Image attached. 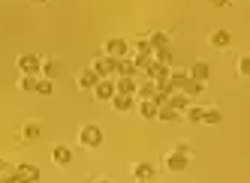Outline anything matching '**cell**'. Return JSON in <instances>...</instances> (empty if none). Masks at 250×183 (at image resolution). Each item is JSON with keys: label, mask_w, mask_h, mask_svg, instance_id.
Segmentation results:
<instances>
[{"label": "cell", "mask_w": 250, "mask_h": 183, "mask_svg": "<svg viewBox=\"0 0 250 183\" xmlns=\"http://www.w3.org/2000/svg\"><path fill=\"white\" fill-rule=\"evenodd\" d=\"M79 141H82V147H87V150H97L100 144L105 141V135H103V129H100V126L87 123V126H82V132H79Z\"/></svg>", "instance_id": "obj_1"}, {"label": "cell", "mask_w": 250, "mask_h": 183, "mask_svg": "<svg viewBox=\"0 0 250 183\" xmlns=\"http://www.w3.org/2000/svg\"><path fill=\"white\" fill-rule=\"evenodd\" d=\"M127 54H130V42H127V39H121V36H112V39H105V57L121 60V57H127Z\"/></svg>", "instance_id": "obj_2"}, {"label": "cell", "mask_w": 250, "mask_h": 183, "mask_svg": "<svg viewBox=\"0 0 250 183\" xmlns=\"http://www.w3.org/2000/svg\"><path fill=\"white\" fill-rule=\"evenodd\" d=\"M40 168L30 165V162H21V165H15V183H40Z\"/></svg>", "instance_id": "obj_3"}, {"label": "cell", "mask_w": 250, "mask_h": 183, "mask_svg": "<svg viewBox=\"0 0 250 183\" xmlns=\"http://www.w3.org/2000/svg\"><path fill=\"white\" fill-rule=\"evenodd\" d=\"M40 66H42V60L37 57V54H21V57H19V69L24 72V75H33V78H37V75H40Z\"/></svg>", "instance_id": "obj_4"}, {"label": "cell", "mask_w": 250, "mask_h": 183, "mask_svg": "<svg viewBox=\"0 0 250 183\" xmlns=\"http://www.w3.org/2000/svg\"><path fill=\"white\" fill-rule=\"evenodd\" d=\"M133 177H136V183H154L157 168L151 165V162H136V165H133Z\"/></svg>", "instance_id": "obj_5"}, {"label": "cell", "mask_w": 250, "mask_h": 183, "mask_svg": "<svg viewBox=\"0 0 250 183\" xmlns=\"http://www.w3.org/2000/svg\"><path fill=\"white\" fill-rule=\"evenodd\" d=\"M115 57H105V54H103V57H97L94 63H91V69L97 72V78H109L112 75V72H115Z\"/></svg>", "instance_id": "obj_6"}, {"label": "cell", "mask_w": 250, "mask_h": 183, "mask_svg": "<svg viewBox=\"0 0 250 183\" xmlns=\"http://www.w3.org/2000/svg\"><path fill=\"white\" fill-rule=\"evenodd\" d=\"M94 96H97L100 102H109V99L115 96V81H112V78H100V81L94 84Z\"/></svg>", "instance_id": "obj_7"}, {"label": "cell", "mask_w": 250, "mask_h": 183, "mask_svg": "<svg viewBox=\"0 0 250 183\" xmlns=\"http://www.w3.org/2000/svg\"><path fill=\"white\" fill-rule=\"evenodd\" d=\"M163 165H166L169 171H184V168L190 165V156H184V153H178V150H172V153H166V159H163Z\"/></svg>", "instance_id": "obj_8"}, {"label": "cell", "mask_w": 250, "mask_h": 183, "mask_svg": "<svg viewBox=\"0 0 250 183\" xmlns=\"http://www.w3.org/2000/svg\"><path fill=\"white\" fill-rule=\"evenodd\" d=\"M142 72H145V75L151 78V81H166L169 78V66H163V63H157V60H151L145 69H142Z\"/></svg>", "instance_id": "obj_9"}, {"label": "cell", "mask_w": 250, "mask_h": 183, "mask_svg": "<svg viewBox=\"0 0 250 183\" xmlns=\"http://www.w3.org/2000/svg\"><path fill=\"white\" fill-rule=\"evenodd\" d=\"M187 75H190L193 81H202V84H205V81H208V75H211V66H208L205 60H196V63L190 66V72H187Z\"/></svg>", "instance_id": "obj_10"}, {"label": "cell", "mask_w": 250, "mask_h": 183, "mask_svg": "<svg viewBox=\"0 0 250 183\" xmlns=\"http://www.w3.org/2000/svg\"><path fill=\"white\" fill-rule=\"evenodd\" d=\"M208 45H211V48H229V45H232V33H229V30H214V33L208 36Z\"/></svg>", "instance_id": "obj_11"}, {"label": "cell", "mask_w": 250, "mask_h": 183, "mask_svg": "<svg viewBox=\"0 0 250 183\" xmlns=\"http://www.w3.org/2000/svg\"><path fill=\"white\" fill-rule=\"evenodd\" d=\"M51 159H55V165H69V162H73V150L66 147V144H58L55 150H51Z\"/></svg>", "instance_id": "obj_12"}, {"label": "cell", "mask_w": 250, "mask_h": 183, "mask_svg": "<svg viewBox=\"0 0 250 183\" xmlns=\"http://www.w3.org/2000/svg\"><path fill=\"white\" fill-rule=\"evenodd\" d=\"M115 72H118V78H133L139 69H136V63H133L130 57H121V60L115 63Z\"/></svg>", "instance_id": "obj_13"}, {"label": "cell", "mask_w": 250, "mask_h": 183, "mask_svg": "<svg viewBox=\"0 0 250 183\" xmlns=\"http://www.w3.org/2000/svg\"><path fill=\"white\" fill-rule=\"evenodd\" d=\"M76 81H79V87H82V90H94V84H97L100 78H97V72L87 66V69H82V72H79V78H76Z\"/></svg>", "instance_id": "obj_14"}, {"label": "cell", "mask_w": 250, "mask_h": 183, "mask_svg": "<svg viewBox=\"0 0 250 183\" xmlns=\"http://www.w3.org/2000/svg\"><path fill=\"white\" fill-rule=\"evenodd\" d=\"M169 42H172V36H169V33H163V30H157V33H151V36H148L151 51H157V48H169Z\"/></svg>", "instance_id": "obj_15"}, {"label": "cell", "mask_w": 250, "mask_h": 183, "mask_svg": "<svg viewBox=\"0 0 250 183\" xmlns=\"http://www.w3.org/2000/svg\"><path fill=\"white\" fill-rule=\"evenodd\" d=\"M109 102H112V108H115V111H130V108L136 105V99H133V96H124V93H115Z\"/></svg>", "instance_id": "obj_16"}, {"label": "cell", "mask_w": 250, "mask_h": 183, "mask_svg": "<svg viewBox=\"0 0 250 183\" xmlns=\"http://www.w3.org/2000/svg\"><path fill=\"white\" fill-rule=\"evenodd\" d=\"M136 78H118L115 81V93H124V96H133L136 93Z\"/></svg>", "instance_id": "obj_17"}, {"label": "cell", "mask_w": 250, "mask_h": 183, "mask_svg": "<svg viewBox=\"0 0 250 183\" xmlns=\"http://www.w3.org/2000/svg\"><path fill=\"white\" fill-rule=\"evenodd\" d=\"M166 105H169V108H175V111H178V114H181V111H184V108L190 105V99H187L184 93H178V90H175V93H169V99H166Z\"/></svg>", "instance_id": "obj_18"}, {"label": "cell", "mask_w": 250, "mask_h": 183, "mask_svg": "<svg viewBox=\"0 0 250 183\" xmlns=\"http://www.w3.org/2000/svg\"><path fill=\"white\" fill-rule=\"evenodd\" d=\"M181 93L190 99V96H199V93H205V84L202 81H193V78H187V84L181 87Z\"/></svg>", "instance_id": "obj_19"}, {"label": "cell", "mask_w": 250, "mask_h": 183, "mask_svg": "<svg viewBox=\"0 0 250 183\" xmlns=\"http://www.w3.org/2000/svg\"><path fill=\"white\" fill-rule=\"evenodd\" d=\"M0 183H15V165L0 159Z\"/></svg>", "instance_id": "obj_20"}, {"label": "cell", "mask_w": 250, "mask_h": 183, "mask_svg": "<svg viewBox=\"0 0 250 183\" xmlns=\"http://www.w3.org/2000/svg\"><path fill=\"white\" fill-rule=\"evenodd\" d=\"M51 90H55L51 78H37V84H33V93H40V96H51Z\"/></svg>", "instance_id": "obj_21"}, {"label": "cell", "mask_w": 250, "mask_h": 183, "mask_svg": "<svg viewBox=\"0 0 250 183\" xmlns=\"http://www.w3.org/2000/svg\"><path fill=\"white\" fill-rule=\"evenodd\" d=\"M181 114H184L190 123H202V114H205V108H199V105H187Z\"/></svg>", "instance_id": "obj_22"}, {"label": "cell", "mask_w": 250, "mask_h": 183, "mask_svg": "<svg viewBox=\"0 0 250 183\" xmlns=\"http://www.w3.org/2000/svg\"><path fill=\"white\" fill-rule=\"evenodd\" d=\"M139 114L145 117V120H157V105H154L151 99H142V105H139Z\"/></svg>", "instance_id": "obj_23"}, {"label": "cell", "mask_w": 250, "mask_h": 183, "mask_svg": "<svg viewBox=\"0 0 250 183\" xmlns=\"http://www.w3.org/2000/svg\"><path fill=\"white\" fill-rule=\"evenodd\" d=\"M181 114L175 111V108H169V105H160L157 108V120H163V123H172V120H178Z\"/></svg>", "instance_id": "obj_24"}, {"label": "cell", "mask_w": 250, "mask_h": 183, "mask_svg": "<svg viewBox=\"0 0 250 183\" xmlns=\"http://www.w3.org/2000/svg\"><path fill=\"white\" fill-rule=\"evenodd\" d=\"M151 57L163 66H172V48H157V51H151Z\"/></svg>", "instance_id": "obj_25"}, {"label": "cell", "mask_w": 250, "mask_h": 183, "mask_svg": "<svg viewBox=\"0 0 250 183\" xmlns=\"http://www.w3.org/2000/svg\"><path fill=\"white\" fill-rule=\"evenodd\" d=\"M136 93H139L142 99H151V96L157 93V81H151V78H148L145 84H139V87H136Z\"/></svg>", "instance_id": "obj_26"}, {"label": "cell", "mask_w": 250, "mask_h": 183, "mask_svg": "<svg viewBox=\"0 0 250 183\" xmlns=\"http://www.w3.org/2000/svg\"><path fill=\"white\" fill-rule=\"evenodd\" d=\"M21 138H24V144L37 141V138H40V126H37V123H27L24 129H21Z\"/></svg>", "instance_id": "obj_27"}, {"label": "cell", "mask_w": 250, "mask_h": 183, "mask_svg": "<svg viewBox=\"0 0 250 183\" xmlns=\"http://www.w3.org/2000/svg\"><path fill=\"white\" fill-rule=\"evenodd\" d=\"M223 117H220V111L217 108H205V114H202V123H211V126H217Z\"/></svg>", "instance_id": "obj_28"}, {"label": "cell", "mask_w": 250, "mask_h": 183, "mask_svg": "<svg viewBox=\"0 0 250 183\" xmlns=\"http://www.w3.org/2000/svg\"><path fill=\"white\" fill-rule=\"evenodd\" d=\"M238 75L241 78L250 75V57H247V54H241V57H238Z\"/></svg>", "instance_id": "obj_29"}, {"label": "cell", "mask_w": 250, "mask_h": 183, "mask_svg": "<svg viewBox=\"0 0 250 183\" xmlns=\"http://www.w3.org/2000/svg\"><path fill=\"white\" fill-rule=\"evenodd\" d=\"M133 45H136V51H139V54H151V45H148V36H139V39H136Z\"/></svg>", "instance_id": "obj_30"}, {"label": "cell", "mask_w": 250, "mask_h": 183, "mask_svg": "<svg viewBox=\"0 0 250 183\" xmlns=\"http://www.w3.org/2000/svg\"><path fill=\"white\" fill-rule=\"evenodd\" d=\"M154 57H151V54H136V57H133V63H136V69H145L148 63H151Z\"/></svg>", "instance_id": "obj_31"}, {"label": "cell", "mask_w": 250, "mask_h": 183, "mask_svg": "<svg viewBox=\"0 0 250 183\" xmlns=\"http://www.w3.org/2000/svg\"><path fill=\"white\" fill-rule=\"evenodd\" d=\"M33 84H37V78H33V75H24V78L19 81V87L27 90V93H33Z\"/></svg>", "instance_id": "obj_32"}, {"label": "cell", "mask_w": 250, "mask_h": 183, "mask_svg": "<svg viewBox=\"0 0 250 183\" xmlns=\"http://www.w3.org/2000/svg\"><path fill=\"white\" fill-rule=\"evenodd\" d=\"M175 150H178V153H184V156H193V147H190L187 141H178V144H175Z\"/></svg>", "instance_id": "obj_33"}, {"label": "cell", "mask_w": 250, "mask_h": 183, "mask_svg": "<svg viewBox=\"0 0 250 183\" xmlns=\"http://www.w3.org/2000/svg\"><path fill=\"white\" fill-rule=\"evenodd\" d=\"M211 6H229V0H211Z\"/></svg>", "instance_id": "obj_34"}, {"label": "cell", "mask_w": 250, "mask_h": 183, "mask_svg": "<svg viewBox=\"0 0 250 183\" xmlns=\"http://www.w3.org/2000/svg\"><path fill=\"white\" fill-rule=\"evenodd\" d=\"M94 183H112V180H109V177H97Z\"/></svg>", "instance_id": "obj_35"}, {"label": "cell", "mask_w": 250, "mask_h": 183, "mask_svg": "<svg viewBox=\"0 0 250 183\" xmlns=\"http://www.w3.org/2000/svg\"><path fill=\"white\" fill-rule=\"evenodd\" d=\"M30 3H37V6H42V3H48V0H30Z\"/></svg>", "instance_id": "obj_36"}]
</instances>
